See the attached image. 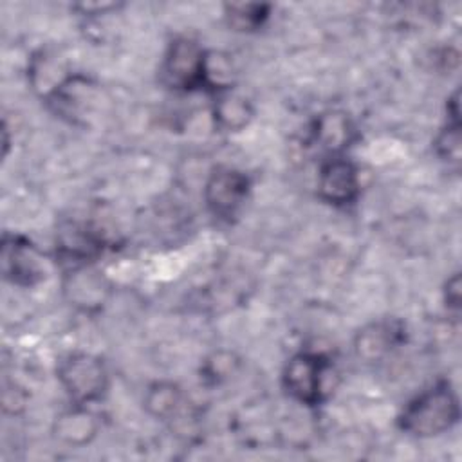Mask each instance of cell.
Masks as SVG:
<instances>
[{
  "instance_id": "1",
  "label": "cell",
  "mask_w": 462,
  "mask_h": 462,
  "mask_svg": "<svg viewBox=\"0 0 462 462\" xmlns=\"http://www.w3.org/2000/svg\"><path fill=\"white\" fill-rule=\"evenodd\" d=\"M460 419L457 392L440 379L415 395L397 417L399 428L417 439H431L451 430Z\"/></svg>"
},
{
  "instance_id": "2",
  "label": "cell",
  "mask_w": 462,
  "mask_h": 462,
  "mask_svg": "<svg viewBox=\"0 0 462 462\" xmlns=\"http://www.w3.org/2000/svg\"><path fill=\"white\" fill-rule=\"evenodd\" d=\"M56 377L74 404L99 401L108 388L105 363L88 352H70L60 359Z\"/></svg>"
},
{
  "instance_id": "3",
  "label": "cell",
  "mask_w": 462,
  "mask_h": 462,
  "mask_svg": "<svg viewBox=\"0 0 462 462\" xmlns=\"http://www.w3.org/2000/svg\"><path fill=\"white\" fill-rule=\"evenodd\" d=\"M209 52L193 38H177L168 45L161 65L162 81L182 92L208 88Z\"/></svg>"
},
{
  "instance_id": "4",
  "label": "cell",
  "mask_w": 462,
  "mask_h": 462,
  "mask_svg": "<svg viewBox=\"0 0 462 462\" xmlns=\"http://www.w3.org/2000/svg\"><path fill=\"white\" fill-rule=\"evenodd\" d=\"M330 368L328 357L318 352L294 354L282 374L285 392L305 406H316L325 399V381Z\"/></svg>"
},
{
  "instance_id": "5",
  "label": "cell",
  "mask_w": 462,
  "mask_h": 462,
  "mask_svg": "<svg viewBox=\"0 0 462 462\" xmlns=\"http://www.w3.org/2000/svg\"><path fill=\"white\" fill-rule=\"evenodd\" d=\"M249 191L251 179L247 173L229 166H217L206 179L204 202L211 215L231 222L245 204Z\"/></svg>"
},
{
  "instance_id": "6",
  "label": "cell",
  "mask_w": 462,
  "mask_h": 462,
  "mask_svg": "<svg viewBox=\"0 0 462 462\" xmlns=\"http://www.w3.org/2000/svg\"><path fill=\"white\" fill-rule=\"evenodd\" d=\"M4 278L20 287H32L45 278V262L40 249L20 235H4L2 240Z\"/></svg>"
},
{
  "instance_id": "7",
  "label": "cell",
  "mask_w": 462,
  "mask_h": 462,
  "mask_svg": "<svg viewBox=\"0 0 462 462\" xmlns=\"http://www.w3.org/2000/svg\"><path fill=\"white\" fill-rule=\"evenodd\" d=\"M359 173L343 155L327 157L318 173V197L336 208H346L359 197Z\"/></svg>"
},
{
  "instance_id": "8",
  "label": "cell",
  "mask_w": 462,
  "mask_h": 462,
  "mask_svg": "<svg viewBox=\"0 0 462 462\" xmlns=\"http://www.w3.org/2000/svg\"><path fill=\"white\" fill-rule=\"evenodd\" d=\"M404 343V325L395 318H384L365 325L354 339L359 359L375 363Z\"/></svg>"
},
{
  "instance_id": "9",
  "label": "cell",
  "mask_w": 462,
  "mask_h": 462,
  "mask_svg": "<svg viewBox=\"0 0 462 462\" xmlns=\"http://www.w3.org/2000/svg\"><path fill=\"white\" fill-rule=\"evenodd\" d=\"M356 126L345 112L319 114L310 130V141L327 153V157L341 155L356 139Z\"/></svg>"
},
{
  "instance_id": "10",
  "label": "cell",
  "mask_w": 462,
  "mask_h": 462,
  "mask_svg": "<svg viewBox=\"0 0 462 462\" xmlns=\"http://www.w3.org/2000/svg\"><path fill=\"white\" fill-rule=\"evenodd\" d=\"M103 251V238L85 227V226H69L60 231L56 242V256L69 269L88 265Z\"/></svg>"
},
{
  "instance_id": "11",
  "label": "cell",
  "mask_w": 462,
  "mask_h": 462,
  "mask_svg": "<svg viewBox=\"0 0 462 462\" xmlns=\"http://www.w3.org/2000/svg\"><path fill=\"white\" fill-rule=\"evenodd\" d=\"M108 283L101 273L90 265H81L67 271L63 291L69 301L81 310H94L103 305L108 294Z\"/></svg>"
},
{
  "instance_id": "12",
  "label": "cell",
  "mask_w": 462,
  "mask_h": 462,
  "mask_svg": "<svg viewBox=\"0 0 462 462\" xmlns=\"http://www.w3.org/2000/svg\"><path fill=\"white\" fill-rule=\"evenodd\" d=\"M213 119L215 126L222 132H238L253 119V106L247 97L235 92L233 87L222 88L213 94Z\"/></svg>"
},
{
  "instance_id": "13",
  "label": "cell",
  "mask_w": 462,
  "mask_h": 462,
  "mask_svg": "<svg viewBox=\"0 0 462 462\" xmlns=\"http://www.w3.org/2000/svg\"><path fill=\"white\" fill-rule=\"evenodd\" d=\"M97 433V419L87 410V404H74L54 422V435L72 446L90 442Z\"/></svg>"
},
{
  "instance_id": "14",
  "label": "cell",
  "mask_w": 462,
  "mask_h": 462,
  "mask_svg": "<svg viewBox=\"0 0 462 462\" xmlns=\"http://www.w3.org/2000/svg\"><path fill=\"white\" fill-rule=\"evenodd\" d=\"M184 393L179 384L170 381L153 383L144 393V406L150 415L161 420H173L182 410Z\"/></svg>"
},
{
  "instance_id": "15",
  "label": "cell",
  "mask_w": 462,
  "mask_h": 462,
  "mask_svg": "<svg viewBox=\"0 0 462 462\" xmlns=\"http://www.w3.org/2000/svg\"><path fill=\"white\" fill-rule=\"evenodd\" d=\"M269 13H271L269 4L245 2V4H226L224 5V16H226L227 23L235 31H244V32L260 29L265 23V20L269 18Z\"/></svg>"
},
{
  "instance_id": "16",
  "label": "cell",
  "mask_w": 462,
  "mask_h": 462,
  "mask_svg": "<svg viewBox=\"0 0 462 462\" xmlns=\"http://www.w3.org/2000/svg\"><path fill=\"white\" fill-rule=\"evenodd\" d=\"M435 152L449 166L460 164V119L448 117L446 126L435 137Z\"/></svg>"
},
{
  "instance_id": "17",
  "label": "cell",
  "mask_w": 462,
  "mask_h": 462,
  "mask_svg": "<svg viewBox=\"0 0 462 462\" xmlns=\"http://www.w3.org/2000/svg\"><path fill=\"white\" fill-rule=\"evenodd\" d=\"M444 303L448 310L458 312L460 309V274L455 273L451 278H448L444 287Z\"/></svg>"
}]
</instances>
